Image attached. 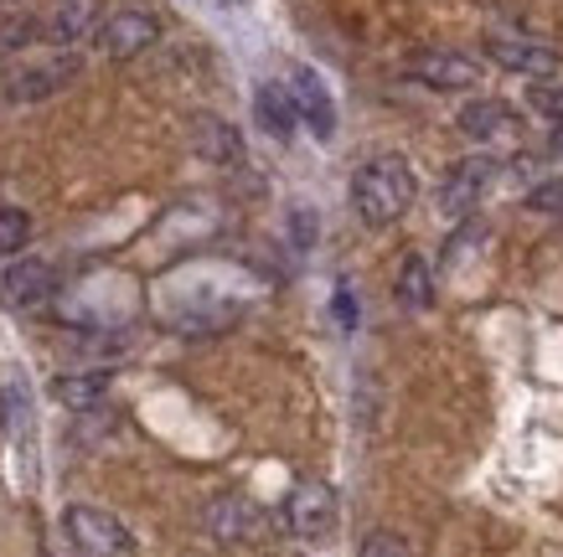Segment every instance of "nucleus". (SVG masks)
<instances>
[{
  "label": "nucleus",
  "instance_id": "1",
  "mask_svg": "<svg viewBox=\"0 0 563 557\" xmlns=\"http://www.w3.org/2000/svg\"><path fill=\"white\" fill-rule=\"evenodd\" d=\"M413 191V166L404 155H373V160H362L357 176H352V207H357V218L367 227H388L409 212Z\"/></svg>",
  "mask_w": 563,
  "mask_h": 557
},
{
  "label": "nucleus",
  "instance_id": "2",
  "mask_svg": "<svg viewBox=\"0 0 563 557\" xmlns=\"http://www.w3.org/2000/svg\"><path fill=\"white\" fill-rule=\"evenodd\" d=\"M73 78H78V52H42V57H26V63L0 73V103H42L52 93H63Z\"/></svg>",
  "mask_w": 563,
  "mask_h": 557
},
{
  "label": "nucleus",
  "instance_id": "3",
  "mask_svg": "<svg viewBox=\"0 0 563 557\" xmlns=\"http://www.w3.org/2000/svg\"><path fill=\"white\" fill-rule=\"evenodd\" d=\"M63 532L78 547V557H130L135 537L124 532L120 516H109L99 506H68L63 511Z\"/></svg>",
  "mask_w": 563,
  "mask_h": 557
},
{
  "label": "nucleus",
  "instance_id": "4",
  "mask_svg": "<svg viewBox=\"0 0 563 557\" xmlns=\"http://www.w3.org/2000/svg\"><path fill=\"white\" fill-rule=\"evenodd\" d=\"M285 526L306 542L331 537L336 532V490L325 486V480H300L285 495Z\"/></svg>",
  "mask_w": 563,
  "mask_h": 557
},
{
  "label": "nucleus",
  "instance_id": "5",
  "mask_svg": "<svg viewBox=\"0 0 563 557\" xmlns=\"http://www.w3.org/2000/svg\"><path fill=\"white\" fill-rule=\"evenodd\" d=\"M155 36H161V21H155V11H145V5H120L109 21H99V47H103V57H114V63H130V57H140L145 47H155Z\"/></svg>",
  "mask_w": 563,
  "mask_h": 557
},
{
  "label": "nucleus",
  "instance_id": "6",
  "mask_svg": "<svg viewBox=\"0 0 563 557\" xmlns=\"http://www.w3.org/2000/svg\"><path fill=\"white\" fill-rule=\"evenodd\" d=\"M57 294V274L47 258H11L0 264V304L5 310H36Z\"/></svg>",
  "mask_w": 563,
  "mask_h": 557
},
{
  "label": "nucleus",
  "instance_id": "7",
  "mask_svg": "<svg viewBox=\"0 0 563 557\" xmlns=\"http://www.w3.org/2000/svg\"><path fill=\"white\" fill-rule=\"evenodd\" d=\"M492 181H496L492 155H465V160H455L450 176H444V186H440V212L444 218H465V212H476V202L492 191Z\"/></svg>",
  "mask_w": 563,
  "mask_h": 557
},
{
  "label": "nucleus",
  "instance_id": "8",
  "mask_svg": "<svg viewBox=\"0 0 563 557\" xmlns=\"http://www.w3.org/2000/svg\"><path fill=\"white\" fill-rule=\"evenodd\" d=\"M486 57H492L496 68L522 73V78H548V73H559V52L548 47V42L512 36V32H492V36H486Z\"/></svg>",
  "mask_w": 563,
  "mask_h": 557
},
{
  "label": "nucleus",
  "instance_id": "9",
  "mask_svg": "<svg viewBox=\"0 0 563 557\" xmlns=\"http://www.w3.org/2000/svg\"><path fill=\"white\" fill-rule=\"evenodd\" d=\"M476 63L461 57V52H413L409 57V78L424 88H440V93H455V88H476Z\"/></svg>",
  "mask_w": 563,
  "mask_h": 557
},
{
  "label": "nucleus",
  "instance_id": "10",
  "mask_svg": "<svg viewBox=\"0 0 563 557\" xmlns=\"http://www.w3.org/2000/svg\"><path fill=\"white\" fill-rule=\"evenodd\" d=\"M455 124H461V135L476 140V145H496V140H517V135H522V119H517L501 99H476V103H465Z\"/></svg>",
  "mask_w": 563,
  "mask_h": 557
},
{
  "label": "nucleus",
  "instance_id": "11",
  "mask_svg": "<svg viewBox=\"0 0 563 557\" xmlns=\"http://www.w3.org/2000/svg\"><path fill=\"white\" fill-rule=\"evenodd\" d=\"M290 99H295V114L310 124V135L331 140V130H336V109H331V93H325V83L310 68H295Z\"/></svg>",
  "mask_w": 563,
  "mask_h": 557
},
{
  "label": "nucleus",
  "instance_id": "12",
  "mask_svg": "<svg viewBox=\"0 0 563 557\" xmlns=\"http://www.w3.org/2000/svg\"><path fill=\"white\" fill-rule=\"evenodd\" d=\"M88 32H99V0H57V11L42 21V36L57 47H73Z\"/></svg>",
  "mask_w": 563,
  "mask_h": 557
},
{
  "label": "nucleus",
  "instance_id": "13",
  "mask_svg": "<svg viewBox=\"0 0 563 557\" xmlns=\"http://www.w3.org/2000/svg\"><path fill=\"white\" fill-rule=\"evenodd\" d=\"M191 145H197V155L212 160V166H239L243 160V140L228 119H212V114L191 119Z\"/></svg>",
  "mask_w": 563,
  "mask_h": 557
},
{
  "label": "nucleus",
  "instance_id": "14",
  "mask_svg": "<svg viewBox=\"0 0 563 557\" xmlns=\"http://www.w3.org/2000/svg\"><path fill=\"white\" fill-rule=\"evenodd\" d=\"M258 522H264L258 506L254 501H243V495H218V501L207 506V526H212L222 542H254Z\"/></svg>",
  "mask_w": 563,
  "mask_h": 557
},
{
  "label": "nucleus",
  "instance_id": "15",
  "mask_svg": "<svg viewBox=\"0 0 563 557\" xmlns=\"http://www.w3.org/2000/svg\"><path fill=\"white\" fill-rule=\"evenodd\" d=\"M254 114H258V124H264L274 140H290L295 124H300L290 88H279V83H264V88H258V93H254Z\"/></svg>",
  "mask_w": 563,
  "mask_h": 557
},
{
  "label": "nucleus",
  "instance_id": "16",
  "mask_svg": "<svg viewBox=\"0 0 563 557\" xmlns=\"http://www.w3.org/2000/svg\"><path fill=\"white\" fill-rule=\"evenodd\" d=\"M398 300L409 310H429L434 304V269H429L424 254H409L398 264Z\"/></svg>",
  "mask_w": 563,
  "mask_h": 557
},
{
  "label": "nucleus",
  "instance_id": "17",
  "mask_svg": "<svg viewBox=\"0 0 563 557\" xmlns=\"http://www.w3.org/2000/svg\"><path fill=\"white\" fill-rule=\"evenodd\" d=\"M103 392H109V371H73V377L52 382V398L63 408H93Z\"/></svg>",
  "mask_w": 563,
  "mask_h": 557
},
{
  "label": "nucleus",
  "instance_id": "18",
  "mask_svg": "<svg viewBox=\"0 0 563 557\" xmlns=\"http://www.w3.org/2000/svg\"><path fill=\"white\" fill-rule=\"evenodd\" d=\"M32 42H42V16H32V11H11V16L0 21V63L21 57Z\"/></svg>",
  "mask_w": 563,
  "mask_h": 557
},
{
  "label": "nucleus",
  "instance_id": "19",
  "mask_svg": "<svg viewBox=\"0 0 563 557\" xmlns=\"http://www.w3.org/2000/svg\"><path fill=\"white\" fill-rule=\"evenodd\" d=\"M0 419H5V434L16 444L26 439V428H32V398H26L21 382H5V388H0Z\"/></svg>",
  "mask_w": 563,
  "mask_h": 557
},
{
  "label": "nucleus",
  "instance_id": "20",
  "mask_svg": "<svg viewBox=\"0 0 563 557\" xmlns=\"http://www.w3.org/2000/svg\"><path fill=\"white\" fill-rule=\"evenodd\" d=\"M26 237H32V218H26L21 207H0V258L21 254Z\"/></svg>",
  "mask_w": 563,
  "mask_h": 557
},
{
  "label": "nucleus",
  "instance_id": "21",
  "mask_svg": "<svg viewBox=\"0 0 563 557\" xmlns=\"http://www.w3.org/2000/svg\"><path fill=\"white\" fill-rule=\"evenodd\" d=\"M528 207L532 212H548V218H563V176H532Z\"/></svg>",
  "mask_w": 563,
  "mask_h": 557
},
{
  "label": "nucleus",
  "instance_id": "22",
  "mask_svg": "<svg viewBox=\"0 0 563 557\" xmlns=\"http://www.w3.org/2000/svg\"><path fill=\"white\" fill-rule=\"evenodd\" d=\"M357 557H413V553H409V542L398 537V532H373V537L362 542Z\"/></svg>",
  "mask_w": 563,
  "mask_h": 557
},
{
  "label": "nucleus",
  "instance_id": "23",
  "mask_svg": "<svg viewBox=\"0 0 563 557\" xmlns=\"http://www.w3.org/2000/svg\"><path fill=\"white\" fill-rule=\"evenodd\" d=\"M528 103L538 109L543 119H553V124H563V88H553V83H538L528 93Z\"/></svg>",
  "mask_w": 563,
  "mask_h": 557
},
{
  "label": "nucleus",
  "instance_id": "24",
  "mask_svg": "<svg viewBox=\"0 0 563 557\" xmlns=\"http://www.w3.org/2000/svg\"><path fill=\"white\" fill-rule=\"evenodd\" d=\"M336 321H342V331H352L357 325V300H352V289H336Z\"/></svg>",
  "mask_w": 563,
  "mask_h": 557
},
{
  "label": "nucleus",
  "instance_id": "25",
  "mask_svg": "<svg viewBox=\"0 0 563 557\" xmlns=\"http://www.w3.org/2000/svg\"><path fill=\"white\" fill-rule=\"evenodd\" d=\"M548 151L563 160V124H553V135H548Z\"/></svg>",
  "mask_w": 563,
  "mask_h": 557
},
{
  "label": "nucleus",
  "instance_id": "26",
  "mask_svg": "<svg viewBox=\"0 0 563 557\" xmlns=\"http://www.w3.org/2000/svg\"><path fill=\"white\" fill-rule=\"evenodd\" d=\"M202 5H212V11H233V5H243V0H202Z\"/></svg>",
  "mask_w": 563,
  "mask_h": 557
}]
</instances>
